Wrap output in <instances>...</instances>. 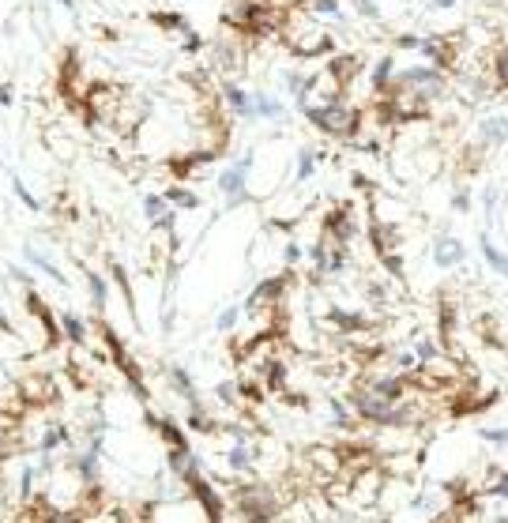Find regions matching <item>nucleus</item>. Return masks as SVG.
Here are the masks:
<instances>
[{"mask_svg":"<svg viewBox=\"0 0 508 523\" xmlns=\"http://www.w3.org/2000/svg\"><path fill=\"white\" fill-rule=\"evenodd\" d=\"M346 403H351L354 410V418L358 421H373V426H392V429H400V426H414V418H418V407L414 403H388V399H381L376 391L365 384H351V391H346Z\"/></svg>","mask_w":508,"mask_h":523,"instance_id":"f257e3e1","label":"nucleus"},{"mask_svg":"<svg viewBox=\"0 0 508 523\" xmlns=\"http://www.w3.org/2000/svg\"><path fill=\"white\" fill-rule=\"evenodd\" d=\"M305 117L313 120L320 132L339 136V139H354L358 128H362V109H354L343 98H327L324 106H305Z\"/></svg>","mask_w":508,"mask_h":523,"instance_id":"f03ea898","label":"nucleus"},{"mask_svg":"<svg viewBox=\"0 0 508 523\" xmlns=\"http://www.w3.org/2000/svg\"><path fill=\"white\" fill-rule=\"evenodd\" d=\"M234 508L245 523H275V516L283 512L275 489L264 486V482H245V486L234 489Z\"/></svg>","mask_w":508,"mask_h":523,"instance_id":"7ed1b4c3","label":"nucleus"},{"mask_svg":"<svg viewBox=\"0 0 508 523\" xmlns=\"http://www.w3.org/2000/svg\"><path fill=\"white\" fill-rule=\"evenodd\" d=\"M98 331H102V339H106V350H109V361H113L117 369H121V377L128 380V388H132V396L139 399V403H147V399H151V391H147V384H143V369L136 365V358L128 354V347L121 343V335H117L113 328L106 324H98Z\"/></svg>","mask_w":508,"mask_h":523,"instance_id":"20e7f679","label":"nucleus"},{"mask_svg":"<svg viewBox=\"0 0 508 523\" xmlns=\"http://www.w3.org/2000/svg\"><path fill=\"white\" fill-rule=\"evenodd\" d=\"M324 237L335 241V245H351V241L358 237V218H354L351 204H339L324 215Z\"/></svg>","mask_w":508,"mask_h":523,"instance_id":"39448f33","label":"nucleus"},{"mask_svg":"<svg viewBox=\"0 0 508 523\" xmlns=\"http://www.w3.org/2000/svg\"><path fill=\"white\" fill-rule=\"evenodd\" d=\"M418 53L430 60L433 68H452L456 57H460V38H448V34H433V38H422L418 42Z\"/></svg>","mask_w":508,"mask_h":523,"instance_id":"423d86ee","label":"nucleus"},{"mask_svg":"<svg viewBox=\"0 0 508 523\" xmlns=\"http://www.w3.org/2000/svg\"><path fill=\"white\" fill-rule=\"evenodd\" d=\"M248 166H253V155H245L237 166H230L226 174H218V193H223L230 204H241L245 200V181H248Z\"/></svg>","mask_w":508,"mask_h":523,"instance_id":"0eeeda50","label":"nucleus"},{"mask_svg":"<svg viewBox=\"0 0 508 523\" xmlns=\"http://www.w3.org/2000/svg\"><path fill=\"white\" fill-rule=\"evenodd\" d=\"M286 283H290V279L286 275H275V279H264L260 286L253 290V294H248V301H245V309L248 313H256V309L260 305H275L278 298H283V290H286Z\"/></svg>","mask_w":508,"mask_h":523,"instance_id":"6e6552de","label":"nucleus"},{"mask_svg":"<svg viewBox=\"0 0 508 523\" xmlns=\"http://www.w3.org/2000/svg\"><path fill=\"white\" fill-rule=\"evenodd\" d=\"M463 256H467L463 241H456V237H448V234H437L433 237V264L437 267H456V264H463Z\"/></svg>","mask_w":508,"mask_h":523,"instance_id":"1a4fd4ad","label":"nucleus"},{"mask_svg":"<svg viewBox=\"0 0 508 523\" xmlns=\"http://www.w3.org/2000/svg\"><path fill=\"white\" fill-rule=\"evenodd\" d=\"M478 139L486 147H501L508 144V113H490L478 120Z\"/></svg>","mask_w":508,"mask_h":523,"instance_id":"9d476101","label":"nucleus"},{"mask_svg":"<svg viewBox=\"0 0 508 523\" xmlns=\"http://www.w3.org/2000/svg\"><path fill=\"white\" fill-rule=\"evenodd\" d=\"M27 309H31V313L38 316V324L45 328V335H49V347L53 343H61V316H53L49 313V305L38 294H27Z\"/></svg>","mask_w":508,"mask_h":523,"instance_id":"9b49d317","label":"nucleus"},{"mask_svg":"<svg viewBox=\"0 0 508 523\" xmlns=\"http://www.w3.org/2000/svg\"><path fill=\"white\" fill-rule=\"evenodd\" d=\"M358 68H362V57H358V53H339V57H332V60H327V76H332L339 87L354 83Z\"/></svg>","mask_w":508,"mask_h":523,"instance_id":"f8f14e48","label":"nucleus"},{"mask_svg":"<svg viewBox=\"0 0 508 523\" xmlns=\"http://www.w3.org/2000/svg\"><path fill=\"white\" fill-rule=\"evenodd\" d=\"M253 459H256V448L248 445V437H237L230 452H226V467L234 470V475H248L253 470Z\"/></svg>","mask_w":508,"mask_h":523,"instance_id":"ddd939ff","label":"nucleus"},{"mask_svg":"<svg viewBox=\"0 0 508 523\" xmlns=\"http://www.w3.org/2000/svg\"><path fill=\"white\" fill-rule=\"evenodd\" d=\"M98 459H102V452L87 445V452H79V456H72V470L79 475V482L83 486H98Z\"/></svg>","mask_w":508,"mask_h":523,"instance_id":"4468645a","label":"nucleus"},{"mask_svg":"<svg viewBox=\"0 0 508 523\" xmlns=\"http://www.w3.org/2000/svg\"><path fill=\"white\" fill-rule=\"evenodd\" d=\"M147 421H151L155 433L166 440V448H192V445H188V433L177 426L174 418H155V414H147Z\"/></svg>","mask_w":508,"mask_h":523,"instance_id":"2eb2a0df","label":"nucleus"},{"mask_svg":"<svg viewBox=\"0 0 508 523\" xmlns=\"http://www.w3.org/2000/svg\"><path fill=\"white\" fill-rule=\"evenodd\" d=\"M166 373H169V384H174V391H177V396H181V399H185L188 407H200V391H196L192 377H188L181 365H169Z\"/></svg>","mask_w":508,"mask_h":523,"instance_id":"dca6fc26","label":"nucleus"},{"mask_svg":"<svg viewBox=\"0 0 508 523\" xmlns=\"http://www.w3.org/2000/svg\"><path fill=\"white\" fill-rule=\"evenodd\" d=\"M392 79H395V60H392V53H384V57L373 64V79H369V83H373V95L384 98L388 87H392Z\"/></svg>","mask_w":508,"mask_h":523,"instance_id":"f3484780","label":"nucleus"},{"mask_svg":"<svg viewBox=\"0 0 508 523\" xmlns=\"http://www.w3.org/2000/svg\"><path fill=\"white\" fill-rule=\"evenodd\" d=\"M64 445H72V433H68V426H49L42 437H38V456H53L57 448H64Z\"/></svg>","mask_w":508,"mask_h":523,"instance_id":"a211bd4d","label":"nucleus"},{"mask_svg":"<svg viewBox=\"0 0 508 523\" xmlns=\"http://www.w3.org/2000/svg\"><path fill=\"white\" fill-rule=\"evenodd\" d=\"M223 98L230 102V109L237 117H256V109H253V95L248 90H241L237 83H223Z\"/></svg>","mask_w":508,"mask_h":523,"instance_id":"6ab92c4d","label":"nucleus"},{"mask_svg":"<svg viewBox=\"0 0 508 523\" xmlns=\"http://www.w3.org/2000/svg\"><path fill=\"white\" fill-rule=\"evenodd\" d=\"M23 396H27V403H49L57 396V388L49 377H31V380H23Z\"/></svg>","mask_w":508,"mask_h":523,"instance_id":"aec40b11","label":"nucleus"},{"mask_svg":"<svg viewBox=\"0 0 508 523\" xmlns=\"http://www.w3.org/2000/svg\"><path fill=\"white\" fill-rule=\"evenodd\" d=\"M61 335L72 347H87V324L76 313H61Z\"/></svg>","mask_w":508,"mask_h":523,"instance_id":"412c9836","label":"nucleus"},{"mask_svg":"<svg viewBox=\"0 0 508 523\" xmlns=\"http://www.w3.org/2000/svg\"><path fill=\"white\" fill-rule=\"evenodd\" d=\"M327 324H335L339 331H362L365 328V316L362 313H351V309H327Z\"/></svg>","mask_w":508,"mask_h":523,"instance_id":"4be33fe9","label":"nucleus"},{"mask_svg":"<svg viewBox=\"0 0 508 523\" xmlns=\"http://www.w3.org/2000/svg\"><path fill=\"white\" fill-rule=\"evenodd\" d=\"M215 151H196V155H185V158H174V177H192V169H200L204 162H211Z\"/></svg>","mask_w":508,"mask_h":523,"instance_id":"5701e85b","label":"nucleus"},{"mask_svg":"<svg viewBox=\"0 0 508 523\" xmlns=\"http://www.w3.org/2000/svg\"><path fill=\"white\" fill-rule=\"evenodd\" d=\"M264 388L267 391H283L286 388V365L278 358H267L264 361Z\"/></svg>","mask_w":508,"mask_h":523,"instance_id":"b1692460","label":"nucleus"},{"mask_svg":"<svg viewBox=\"0 0 508 523\" xmlns=\"http://www.w3.org/2000/svg\"><path fill=\"white\" fill-rule=\"evenodd\" d=\"M253 109H256V117H267V120H278V117H283V106H278V98H271L267 90H256V95H253Z\"/></svg>","mask_w":508,"mask_h":523,"instance_id":"393cba45","label":"nucleus"},{"mask_svg":"<svg viewBox=\"0 0 508 523\" xmlns=\"http://www.w3.org/2000/svg\"><path fill=\"white\" fill-rule=\"evenodd\" d=\"M478 245H482V256H486V264H490V267L497 271V275H505V279H508V256H505L501 249H497V245H493V241L486 237V234H482V241H478Z\"/></svg>","mask_w":508,"mask_h":523,"instance_id":"a878e982","label":"nucleus"},{"mask_svg":"<svg viewBox=\"0 0 508 523\" xmlns=\"http://www.w3.org/2000/svg\"><path fill=\"white\" fill-rule=\"evenodd\" d=\"M188 429H196V433H218L223 426H218L204 407H188Z\"/></svg>","mask_w":508,"mask_h":523,"instance_id":"bb28decb","label":"nucleus"},{"mask_svg":"<svg viewBox=\"0 0 508 523\" xmlns=\"http://www.w3.org/2000/svg\"><path fill=\"white\" fill-rule=\"evenodd\" d=\"M327 410H332V421L339 429H351L354 426V410H351V403H346V399H327Z\"/></svg>","mask_w":508,"mask_h":523,"instance_id":"cd10ccee","label":"nucleus"},{"mask_svg":"<svg viewBox=\"0 0 508 523\" xmlns=\"http://www.w3.org/2000/svg\"><path fill=\"white\" fill-rule=\"evenodd\" d=\"M87 286H91V301H94V309L102 313L106 309V298H109V286H106V279L98 275V271H87Z\"/></svg>","mask_w":508,"mask_h":523,"instance_id":"c85d7f7f","label":"nucleus"},{"mask_svg":"<svg viewBox=\"0 0 508 523\" xmlns=\"http://www.w3.org/2000/svg\"><path fill=\"white\" fill-rule=\"evenodd\" d=\"M143 215H147V223H158V218H166V215H169V200H166V196H147V200H143Z\"/></svg>","mask_w":508,"mask_h":523,"instance_id":"c756f323","label":"nucleus"},{"mask_svg":"<svg viewBox=\"0 0 508 523\" xmlns=\"http://www.w3.org/2000/svg\"><path fill=\"white\" fill-rule=\"evenodd\" d=\"M414 354H418V361H422V369H425V365H433V361L441 358V350H437L433 339H422V335H418V339H414Z\"/></svg>","mask_w":508,"mask_h":523,"instance_id":"7c9ffc66","label":"nucleus"},{"mask_svg":"<svg viewBox=\"0 0 508 523\" xmlns=\"http://www.w3.org/2000/svg\"><path fill=\"white\" fill-rule=\"evenodd\" d=\"M27 260H31V264H34L38 271H45V275H49V279H53V283H64V275H61V267H57V264H49V260H45L42 253H38V249H27Z\"/></svg>","mask_w":508,"mask_h":523,"instance_id":"2f4dec72","label":"nucleus"},{"mask_svg":"<svg viewBox=\"0 0 508 523\" xmlns=\"http://www.w3.org/2000/svg\"><path fill=\"white\" fill-rule=\"evenodd\" d=\"M166 200L174 207H185V211H192V207H200V200H196V193H188V188H181V185H174L166 193Z\"/></svg>","mask_w":508,"mask_h":523,"instance_id":"473e14b6","label":"nucleus"},{"mask_svg":"<svg viewBox=\"0 0 508 523\" xmlns=\"http://www.w3.org/2000/svg\"><path fill=\"white\" fill-rule=\"evenodd\" d=\"M286 87H290V95H294L297 102L305 106L309 90H313V79H309V76H297V72H290V76H286Z\"/></svg>","mask_w":508,"mask_h":523,"instance_id":"72a5a7b5","label":"nucleus"},{"mask_svg":"<svg viewBox=\"0 0 508 523\" xmlns=\"http://www.w3.org/2000/svg\"><path fill=\"white\" fill-rule=\"evenodd\" d=\"M493 83L508 90V49H497V57H493Z\"/></svg>","mask_w":508,"mask_h":523,"instance_id":"f704fd0d","label":"nucleus"},{"mask_svg":"<svg viewBox=\"0 0 508 523\" xmlns=\"http://www.w3.org/2000/svg\"><path fill=\"white\" fill-rule=\"evenodd\" d=\"M313 166H316V155L309 147H302V151H297V181L313 177Z\"/></svg>","mask_w":508,"mask_h":523,"instance_id":"c9c22d12","label":"nucleus"},{"mask_svg":"<svg viewBox=\"0 0 508 523\" xmlns=\"http://www.w3.org/2000/svg\"><path fill=\"white\" fill-rule=\"evenodd\" d=\"M309 12H313V15H327V19H339V0H309Z\"/></svg>","mask_w":508,"mask_h":523,"instance_id":"e433bc0d","label":"nucleus"},{"mask_svg":"<svg viewBox=\"0 0 508 523\" xmlns=\"http://www.w3.org/2000/svg\"><path fill=\"white\" fill-rule=\"evenodd\" d=\"M215 396L223 399L226 407H237V399H241V388H237V384H230V380H226V384H218V388H215Z\"/></svg>","mask_w":508,"mask_h":523,"instance_id":"4c0bfd02","label":"nucleus"},{"mask_svg":"<svg viewBox=\"0 0 508 523\" xmlns=\"http://www.w3.org/2000/svg\"><path fill=\"white\" fill-rule=\"evenodd\" d=\"M452 331H456V309L452 305H441V339H444V343L452 339Z\"/></svg>","mask_w":508,"mask_h":523,"instance_id":"58836bf2","label":"nucleus"},{"mask_svg":"<svg viewBox=\"0 0 508 523\" xmlns=\"http://www.w3.org/2000/svg\"><path fill=\"white\" fill-rule=\"evenodd\" d=\"M109 271H113L117 286H121V294H125V301H128V309H132V286H128V275H125V267H121V264H113ZM132 313H136V309H132Z\"/></svg>","mask_w":508,"mask_h":523,"instance_id":"ea45409f","label":"nucleus"},{"mask_svg":"<svg viewBox=\"0 0 508 523\" xmlns=\"http://www.w3.org/2000/svg\"><path fill=\"white\" fill-rule=\"evenodd\" d=\"M486 494L497 497V501H508V470H501V475H497V482H493L490 489H486Z\"/></svg>","mask_w":508,"mask_h":523,"instance_id":"a19ab883","label":"nucleus"},{"mask_svg":"<svg viewBox=\"0 0 508 523\" xmlns=\"http://www.w3.org/2000/svg\"><path fill=\"white\" fill-rule=\"evenodd\" d=\"M478 437H482V440H493V445H505V448H508V429H493V426H486V429H478Z\"/></svg>","mask_w":508,"mask_h":523,"instance_id":"79ce46f5","label":"nucleus"},{"mask_svg":"<svg viewBox=\"0 0 508 523\" xmlns=\"http://www.w3.org/2000/svg\"><path fill=\"white\" fill-rule=\"evenodd\" d=\"M237 316H241V309H237V305L223 309V313H218V328H223V331H230V328L237 324Z\"/></svg>","mask_w":508,"mask_h":523,"instance_id":"37998d69","label":"nucleus"},{"mask_svg":"<svg viewBox=\"0 0 508 523\" xmlns=\"http://www.w3.org/2000/svg\"><path fill=\"white\" fill-rule=\"evenodd\" d=\"M155 23H162V27H169V30H185V34H188L185 15H155Z\"/></svg>","mask_w":508,"mask_h":523,"instance_id":"c03bdc74","label":"nucleus"},{"mask_svg":"<svg viewBox=\"0 0 508 523\" xmlns=\"http://www.w3.org/2000/svg\"><path fill=\"white\" fill-rule=\"evenodd\" d=\"M384 267L392 271V279H400V283H403V260H400V253H388L384 256Z\"/></svg>","mask_w":508,"mask_h":523,"instance_id":"a18cd8bd","label":"nucleus"},{"mask_svg":"<svg viewBox=\"0 0 508 523\" xmlns=\"http://www.w3.org/2000/svg\"><path fill=\"white\" fill-rule=\"evenodd\" d=\"M15 196H19V200H23V204H27V207H31V211H38V207H42V204H38V200H34L31 193H27V185H23V181H15Z\"/></svg>","mask_w":508,"mask_h":523,"instance_id":"49530a36","label":"nucleus"},{"mask_svg":"<svg viewBox=\"0 0 508 523\" xmlns=\"http://www.w3.org/2000/svg\"><path fill=\"white\" fill-rule=\"evenodd\" d=\"M482 207H486V215L493 218V211H497V188H486V193H482Z\"/></svg>","mask_w":508,"mask_h":523,"instance_id":"de8ad7c7","label":"nucleus"},{"mask_svg":"<svg viewBox=\"0 0 508 523\" xmlns=\"http://www.w3.org/2000/svg\"><path fill=\"white\" fill-rule=\"evenodd\" d=\"M358 12L369 15V19H376V15H381V8H376V0H358Z\"/></svg>","mask_w":508,"mask_h":523,"instance_id":"09e8293b","label":"nucleus"},{"mask_svg":"<svg viewBox=\"0 0 508 523\" xmlns=\"http://www.w3.org/2000/svg\"><path fill=\"white\" fill-rule=\"evenodd\" d=\"M418 42H422L418 34H400V38H395V46H400V49H418Z\"/></svg>","mask_w":508,"mask_h":523,"instance_id":"8fccbe9b","label":"nucleus"},{"mask_svg":"<svg viewBox=\"0 0 508 523\" xmlns=\"http://www.w3.org/2000/svg\"><path fill=\"white\" fill-rule=\"evenodd\" d=\"M467 207H471V196H467V193H456V196H452V211H467Z\"/></svg>","mask_w":508,"mask_h":523,"instance_id":"3c124183","label":"nucleus"},{"mask_svg":"<svg viewBox=\"0 0 508 523\" xmlns=\"http://www.w3.org/2000/svg\"><path fill=\"white\" fill-rule=\"evenodd\" d=\"M200 46H204V42H200V34H192V30H188V34H185V49H188V53H196Z\"/></svg>","mask_w":508,"mask_h":523,"instance_id":"603ef678","label":"nucleus"},{"mask_svg":"<svg viewBox=\"0 0 508 523\" xmlns=\"http://www.w3.org/2000/svg\"><path fill=\"white\" fill-rule=\"evenodd\" d=\"M283 256H286V264H297V260H302V249H297L294 241H290V245H286V253H283Z\"/></svg>","mask_w":508,"mask_h":523,"instance_id":"864d4df0","label":"nucleus"},{"mask_svg":"<svg viewBox=\"0 0 508 523\" xmlns=\"http://www.w3.org/2000/svg\"><path fill=\"white\" fill-rule=\"evenodd\" d=\"M456 0H433V8H452Z\"/></svg>","mask_w":508,"mask_h":523,"instance_id":"5fc2aeb1","label":"nucleus"},{"mask_svg":"<svg viewBox=\"0 0 508 523\" xmlns=\"http://www.w3.org/2000/svg\"><path fill=\"white\" fill-rule=\"evenodd\" d=\"M0 331H12V324H8V316L0 313Z\"/></svg>","mask_w":508,"mask_h":523,"instance_id":"6e6d98bb","label":"nucleus"},{"mask_svg":"<svg viewBox=\"0 0 508 523\" xmlns=\"http://www.w3.org/2000/svg\"><path fill=\"white\" fill-rule=\"evenodd\" d=\"M505 358H508V354H505Z\"/></svg>","mask_w":508,"mask_h":523,"instance_id":"4d7b16f0","label":"nucleus"}]
</instances>
